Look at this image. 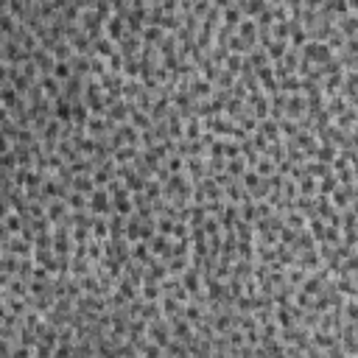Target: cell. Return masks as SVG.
<instances>
[{
    "mask_svg": "<svg viewBox=\"0 0 358 358\" xmlns=\"http://www.w3.org/2000/svg\"><path fill=\"white\" fill-rule=\"evenodd\" d=\"M314 344H316V347H322V350H328V347L336 344V339L330 336V333H325V330H319V333L314 336Z\"/></svg>",
    "mask_w": 358,
    "mask_h": 358,
    "instance_id": "7",
    "label": "cell"
},
{
    "mask_svg": "<svg viewBox=\"0 0 358 358\" xmlns=\"http://www.w3.org/2000/svg\"><path fill=\"white\" fill-rule=\"evenodd\" d=\"M288 39H272V42L266 45V53H269V59H274V62H280L283 56L288 53Z\"/></svg>",
    "mask_w": 358,
    "mask_h": 358,
    "instance_id": "3",
    "label": "cell"
},
{
    "mask_svg": "<svg viewBox=\"0 0 358 358\" xmlns=\"http://www.w3.org/2000/svg\"><path fill=\"white\" fill-rule=\"evenodd\" d=\"M132 255H134V260H146V263H151V255H148L146 244H137V246L132 249Z\"/></svg>",
    "mask_w": 358,
    "mask_h": 358,
    "instance_id": "11",
    "label": "cell"
},
{
    "mask_svg": "<svg viewBox=\"0 0 358 358\" xmlns=\"http://www.w3.org/2000/svg\"><path fill=\"white\" fill-rule=\"evenodd\" d=\"M53 118H56L59 123H64V126H70L73 123V101L59 95V98L53 101Z\"/></svg>",
    "mask_w": 358,
    "mask_h": 358,
    "instance_id": "2",
    "label": "cell"
},
{
    "mask_svg": "<svg viewBox=\"0 0 358 358\" xmlns=\"http://www.w3.org/2000/svg\"><path fill=\"white\" fill-rule=\"evenodd\" d=\"M344 314H347V319H350V322H358V302L350 300L347 305H344Z\"/></svg>",
    "mask_w": 358,
    "mask_h": 358,
    "instance_id": "12",
    "label": "cell"
},
{
    "mask_svg": "<svg viewBox=\"0 0 358 358\" xmlns=\"http://www.w3.org/2000/svg\"><path fill=\"white\" fill-rule=\"evenodd\" d=\"M227 168H230V174H235V176H244L246 174V168H244V162H241V160H232Z\"/></svg>",
    "mask_w": 358,
    "mask_h": 358,
    "instance_id": "15",
    "label": "cell"
},
{
    "mask_svg": "<svg viewBox=\"0 0 358 358\" xmlns=\"http://www.w3.org/2000/svg\"><path fill=\"white\" fill-rule=\"evenodd\" d=\"M193 95H210V81L204 78V81H196L193 84Z\"/></svg>",
    "mask_w": 358,
    "mask_h": 358,
    "instance_id": "14",
    "label": "cell"
},
{
    "mask_svg": "<svg viewBox=\"0 0 358 358\" xmlns=\"http://www.w3.org/2000/svg\"><path fill=\"white\" fill-rule=\"evenodd\" d=\"M185 266H188V260H185V258H176V260H171L168 272H171V274H182V272H185Z\"/></svg>",
    "mask_w": 358,
    "mask_h": 358,
    "instance_id": "13",
    "label": "cell"
},
{
    "mask_svg": "<svg viewBox=\"0 0 358 358\" xmlns=\"http://www.w3.org/2000/svg\"><path fill=\"white\" fill-rule=\"evenodd\" d=\"M316 154H319V160H322V162H330V160H333V157H336V151H333V148H330V146H325L322 151H316Z\"/></svg>",
    "mask_w": 358,
    "mask_h": 358,
    "instance_id": "17",
    "label": "cell"
},
{
    "mask_svg": "<svg viewBox=\"0 0 358 358\" xmlns=\"http://www.w3.org/2000/svg\"><path fill=\"white\" fill-rule=\"evenodd\" d=\"M185 286H188L190 291H196V288H199V280H196V274H188V277H185Z\"/></svg>",
    "mask_w": 358,
    "mask_h": 358,
    "instance_id": "19",
    "label": "cell"
},
{
    "mask_svg": "<svg viewBox=\"0 0 358 358\" xmlns=\"http://www.w3.org/2000/svg\"><path fill=\"white\" fill-rule=\"evenodd\" d=\"M185 137H190V140H199V137H202V120L199 118H193L188 123V134H185Z\"/></svg>",
    "mask_w": 358,
    "mask_h": 358,
    "instance_id": "10",
    "label": "cell"
},
{
    "mask_svg": "<svg viewBox=\"0 0 358 358\" xmlns=\"http://www.w3.org/2000/svg\"><path fill=\"white\" fill-rule=\"evenodd\" d=\"M336 188H339V176L336 174H328L322 182H319V190H322V193H333Z\"/></svg>",
    "mask_w": 358,
    "mask_h": 358,
    "instance_id": "9",
    "label": "cell"
},
{
    "mask_svg": "<svg viewBox=\"0 0 358 358\" xmlns=\"http://www.w3.org/2000/svg\"><path fill=\"white\" fill-rule=\"evenodd\" d=\"M165 168L171 171V176H174V174H179V171L185 168V160H182V154H171V157H168V162H165Z\"/></svg>",
    "mask_w": 358,
    "mask_h": 358,
    "instance_id": "8",
    "label": "cell"
},
{
    "mask_svg": "<svg viewBox=\"0 0 358 358\" xmlns=\"http://www.w3.org/2000/svg\"><path fill=\"white\" fill-rule=\"evenodd\" d=\"M140 39H143V45H151V48H154V42H162V28L160 25H146Z\"/></svg>",
    "mask_w": 358,
    "mask_h": 358,
    "instance_id": "4",
    "label": "cell"
},
{
    "mask_svg": "<svg viewBox=\"0 0 358 358\" xmlns=\"http://www.w3.org/2000/svg\"><path fill=\"white\" fill-rule=\"evenodd\" d=\"M258 174H263V176H272L274 174V165H272V162H269V160H263V162H260V165H258Z\"/></svg>",
    "mask_w": 358,
    "mask_h": 358,
    "instance_id": "18",
    "label": "cell"
},
{
    "mask_svg": "<svg viewBox=\"0 0 358 358\" xmlns=\"http://www.w3.org/2000/svg\"><path fill=\"white\" fill-rule=\"evenodd\" d=\"M67 207H70V210H84V207H87V210H90V204H87V196H84V193H76V190H73V193H70V196H67Z\"/></svg>",
    "mask_w": 358,
    "mask_h": 358,
    "instance_id": "6",
    "label": "cell"
},
{
    "mask_svg": "<svg viewBox=\"0 0 358 358\" xmlns=\"http://www.w3.org/2000/svg\"><path fill=\"white\" fill-rule=\"evenodd\" d=\"M218 232V221L216 218H204V235H216Z\"/></svg>",
    "mask_w": 358,
    "mask_h": 358,
    "instance_id": "16",
    "label": "cell"
},
{
    "mask_svg": "<svg viewBox=\"0 0 358 358\" xmlns=\"http://www.w3.org/2000/svg\"><path fill=\"white\" fill-rule=\"evenodd\" d=\"M112 196H109V190H95L90 196V216H101V213H109L112 210Z\"/></svg>",
    "mask_w": 358,
    "mask_h": 358,
    "instance_id": "1",
    "label": "cell"
},
{
    "mask_svg": "<svg viewBox=\"0 0 358 358\" xmlns=\"http://www.w3.org/2000/svg\"><path fill=\"white\" fill-rule=\"evenodd\" d=\"M140 291H143V302L162 300V286H160V283H146V286H143Z\"/></svg>",
    "mask_w": 358,
    "mask_h": 358,
    "instance_id": "5",
    "label": "cell"
}]
</instances>
